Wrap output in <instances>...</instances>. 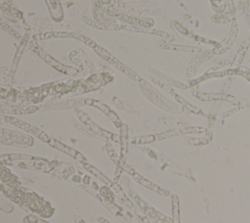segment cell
<instances>
[{
  "label": "cell",
  "mask_w": 250,
  "mask_h": 223,
  "mask_svg": "<svg viewBox=\"0 0 250 223\" xmlns=\"http://www.w3.org/2000/svg\"><path fill=\"white\" fill-rule=\"evenodd\" d=\"M30 220H32L31 222H33V223H48V222H45V221L37 219V218H30Z\"/></svg>",
  "instance_id": "8992f818"
},
{
  "label": "cell",
  "mask_w": 250,
  "mask_h": 223,
  "mask_svg": "<svg viewBox=\"0 0 250 223\" xmlns=\"http://www.w3.org/2000/svg\"><path fill=\"white\" fill-rule=\"evenodd\" d=\"M22 223H30V222L27 221V218H24V220L22 221Z\"/></svg>",
  "instance_id": "52a82bcc"
},
{
  "label": "cell",
  "mask_w": 250,
  "mask_h": 223,
  "mask_svg": "<svg viewBox=\"0 0 250 223\" xmlns=\"http://www.w3.org/2000/svg\"><path fill=\"white\" fill-rule=\"evenodd\" d=\"M76 222H77V221H76ZM77 223H78V222H77ZM79 223H84V222H83V221H81V220L79 219Z\"/></svg>",
  "instance_id": "ba28073f"
},
{
  "label": "cell",
  "mask_w": 250,
  "mask_h": 223,
  "mask_svg": "<svg viewBox=\"0 0 250 223\" xmlns=\"http://www.w3.org/2000/svg\"><path fill=\"white\" fill-rule=\"evenodd\" d=\"M133 174H134V178H135V180L136 181H138L139 183H141L143 186H145V187H147L148 189H150V190H152V191H154V192H157V193H159V194H162V195H167V193H165V191H163L162 189H160L158 186H156V185H154V184H152L151 182H149V181H147L146 179H145V178H143L142 176H140L139 174H137V173H134L133 172Z\"/></svg>",
  "instance_id": "7a4b0ae2"
},
{
  "label": "cell",
  "mask_w": 250,
  "mask_h": 223,
  "mask_svg": "<svg viewBox=\"0 0 250 223\" xmlns=\"http://www.w3.org/2000/svg\"><path fill=\"white\" fill-rule=\"evenodd\" d=\"M49 144L52 146V147H55V148H57L58 150H60V151H62L63 153H65V154H67V155H69V156H71L72 157H74V158H76V159H78V160H80V161H83L85 158L83 157V156H81L79 153H77L75 150H73V149H71V148H69V147H67V146H65V145H63V144H62V143H60V142H58L57 140H54V139H50V141H49Z\"/></svg>",
  "instance_id": "6da1fadb"
},
{
  "label": "cell",
  "mask_w": 250,
  "mask_h": 223,
  "mask_svg": "<svg viewBox=\"0 0 250 223\" xmlns=\"http://www.w3.org/2000/svg\"><path fill=\"white\" fill-rule=\"evenodd\" d=\"M88 167H89V170H91L97 177H99L100 179H102L103 181H104V182H107L108 183V181L106 180V178L99 171V170H97L95 167H93V166H91V165H88Z\"/></svg>",
  "instance_id": "5b68a950"
},
{
  "label": "cell",
  "mask_w": 250,
  "mask_h": 223,
  "mask_svg": "<svg viewBox=\"0 0 250 223\" xmlns=\"http://www.w3.org/2000/svg\"><path fill=\"white\" fill-rule=\"evenodd\" d=\"M94 105H96L97 107H99V108H100L104 112H105V113H106V114H107V115H108V116H109L113 121H115V122H116V121H119V120H118V118H117V116H116V115H115V114H114V113H113V112H112L108 108H106L104 105H103V104H101V103H99V102L95 103Z\"/></svg>",
  "instance_id": "277c9868"
},
{
  "label": "cell",
  "mask_w": 250,
  "mask_h": 223,
  "mask_svg": "<svg viewBox=\"0 0 250 223\" xmlns=\"http://www.w3.org/2000/svg\"><path fill=\"white\" fill-rule=\"evenodd\" d=\"M172 205H173L172 213H173L174 223H180V217H179V201H178L177 197H174V200H173Z\"/></svg>",
  "instance_id": "3957f363"
}]
</instances>
